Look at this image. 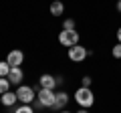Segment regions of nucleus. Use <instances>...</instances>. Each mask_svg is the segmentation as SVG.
<instances>
[{
	"mask_svg": "<svg viewBox=\"0 0 121 113\" xmlns=\"http://www.w3.org/2000/svg\"><path fill=\"white\" fill-rule=\"evenodd\" d=\"M75 101H77L83 109H89L91 105L95 103V95H93V91H91L89 87H81L75 93Z\"/></svg>",
	"mask_w": 121,
	"mask_h": 113,
	"instance_id": "obj_1",
	"label": "nucleus"
},
{
	"mask_svg": "<svg viewBox=\"0 0 121 113\" xmlns=\"http://www.w3.org/2000/svg\"><path fill=\"white\" fill-rule=\"evenodd\" d=\"M16 97H18V101H20L22 105H30L32 101L36 99V95H35V91H32V87H26V85H18Z\"/></svg>",
	"mask_w": 121,
	"mask_h": 113,
	"instance_id": "obj_2",
	"label": "nucleus"
},
{
	"mask_svg": "<svg viewBox=\"0 0 121 113\" xmlns=\"http://www.w3.org/2000/svg\"><path fill=\"white\" fill-rule=\"evenodd\" d=\"M79 32L77 30H63L59 35V43L63 44V47H67V48H71V47H75V44H79Z\"/></svg>",
	"mask_w": 121,
	"mask_h": 113,
	"instance_id": "obj_3",
	"label": "nucleus"
},
{
	"mask_svg": "<svg viewBox=\"0 0 121 113\" xmlns=\"http://www.w3.org/2000/svg\"><path fill=\"white\" fill-rule=\"evenodd\" d=\"M87 56H89V51L85 47H81V44H75V47L69 48V59L73 63H81V61H85Z\"/></svg>",
	"mask_w": 121,
	"mask_h": 113,
	"instance_id": "obj_4",
	"label": "nucleus"
},
{
	"mask_svg": "<svg viewBox=\"0 0 121 113\" xmlns=\"http://www.w3.org/2000/svg\"><path fill=\"white\" fill-rule=\"evenodd\" d=\"M55 97H56V93L52 91V89H40L39 95H36V99H39L44 107H52V105H55Z\"/></svg>",
	"mask_w": 121,
	"mask_h": 113,
	"instance_id": "obj_5",
	"label": "nucleus"
},
{
	"mask_svg": "<svg viewBox=\"0 0 121 113\" xmlns=\"http://www.w3.org/2000/svg\"><path fill=\"white\" fill-rule=\"evenodd\" d=\"M22 61H24V55H22V51H10L8 56H6V63H8L10 67H20Z\"/></svg>",
	"mask_w": 121,
	"mask_h": 113,
	"instance_id": "obj_6",
	"label": "nucleus"
},
{
	"mask_svg": "<svg viewBox=\"0 0 121 113\" xmlns=\"http://www.w3.org/2000/svg\"><path fill=\"white\" fill-rule=\"evenodd\" d=\"M22 77H24V73H22V69L20 67H12L10 69V73H8V81H10V85H20V81H22Z\"/></svg>",
	"mask_w": 121,
	"mask_h": 113,
	"instance_id": "obj_7",
	"label": "nucleus"
},
{
	"mask_svg": "<svg viewBox=\"0 0 121 113\" xmlns=\"http://www.w3.org/2000/svg\"><path fill=\"white\" fill-rule=\"evenodd\" d=\"M69 103V95H67L65 91H60V93H56V97H55V105H52V109H56V111H63V107Z\"/></svg>",
	"mask_w": 121,
	"mask_h": 113,
	"instance_id": "obj_8",
	"label": "nucleus"
},
{
	"mask_svg": "<svg viewBox=\"0 0 121 113\" xmlns=\"http://www.w3.org/2000/svg\"><path fill=\"white\" fill-rule=\"evenodd\" d=\"M39 83H40V89H55V85H56V79L52 77V75H40V79H39Z\"/></svg>",
	"mask_w": 121,
	"mask_h": 113,
	"instance_id": "obj_9",
	"label": "nucleus"
},
{
	"mask_svg": "<svg viewBox=\"0 0 121 113\" xmlns=\"http://www.w3.org/2000/svg\"><path fill=\"white\" fill-rule=\"evenodd\" d=\"M2 105H6V107H12L14 103H16L18 101V97H16V93H12V91H8V93H4V95H2Z\"/></svg>",
	"mask_w": 121,
	"mask_h": 113,
	"instance_id": "obj_10",
	"label": "nucleus"
},
{
	"mask_svg": "<svg viewBox=\"0 0 121 113\" xmlns=\"http://www.w3.org/2000/svg\"><path fill=\"white\" fill-rule=\"evenodd\" d=\"M63 10H65V6H63V2H60V0H55V2L51 4V14H52V16H60V14H63Z\"/></svg>",
	"mask_w": 121,
	"mask_h": 113,
	"instance_id": "obj_11",
	"label": "nucleus"
},
{
	"mask_svg": "<svg viewBox=\"0 0 121 113\" xmlns=\"http://www.w3.org/2000/svg\"><path fill=\"white\" fill-rule=\"evenodd\" d=\"M8 91H10V81L6 77H0V95H4Z\"/></svg>",
	"mask_w": 121,
	"mask_h": 113,
	"instance_id": "obj_12",
	"label": "nucleus"
},
{
	"mask_svg": "<svg viewBox=\"0 0 121 113\" xmlns=\"http://www.w3.org/2000/svg\"><path fill=\"white\" fill-rule=\"evenodd\" d=\"M10 69H12V67H10L8 63H4V61H0V77H8Z\"/></svg>",
	"mask_w": 121,
	"mask_h": 113,
	"instance_id": "obj_13",
	"label": "nucleus"
},
{
	"mask_svg": "<svg viewBox=\"0 0 121 113\" xmlns=\"http://www.w3.org/2000/svg\"><path fill=\"white\" fill-rule=\"evenodd\" d=\"M14 113H35V109L30 107V105H20V107L14 109Z\"/></svg>",
	"mask_w": 121,
	"mask_h": 113,
	"instance_id": "obj_14",
	"label": "nucleus"
},
{
	"mask_svg": "<svg viewBox=\"0 0 121 113\" xmlns=\"http://www.w3.org/2000/svg\"><path fill=\"white\" fill-rule=\"evenodd\" d=\"M63 30H75V20L73 18H67V20L63 22Z\"/></svg>",
	"mask_w": 121,
	"mask_h": 113,
	"instance_id": "obj_15",
	"label": "nucleus"
},
{
	"mask_svg": "<svg viewBox=\"0 0 121 113\" xmlns=\"http://www.w3.org/2000/svg\"><path fill=\"white\" fill-rule=\"evenodd\" d=\"M113 56H115V59H121V43H117L115 47H113Z\"/></svg>",
	"mask_w": 121,
	"mask_h": 113,
	"instance_id": "obj_16",
	"label": "nucleus"
},
{
	"mask_svg": "<svg viewBox=\"0 0 121 113\" xmlns=\"http://www.w3.org/2000/svg\"><path fill=\"white\" fill-rule=\"evenodd\" d=\"M91 85V77H83V87H89Z\"/></svg>",
	"mask_w": 121,
	"mask_h": 113,
	"instance_id": "obj_17",
	"label": "nucleus"
},
{
	"mask_svg": "<svg viewBox=\"0 0 121 113\" xmlns=\"http://www.w3.org/2000/svg\"><path fill=\"white\" fill-rule=\"evenodd\" d=\"M117 40L121 43V28H117Z\"/></svg>",
	"mask_w": 121,
	"mask_h": 113,
	"instance_id": "obj_18",
	"label": "nucleus"
},
{
	"mask_svg": "<svg viewBox=\"0 0 121 113\" xmlns=\"http://www.w3.org/2000/svg\"><path fill=\"white\" fill-rule=\"evenodd\" d=\"M117 10L121 12V0H117Z\"/></svg>",
	"mask_w": 121,
	"mask_h": 113,
	"instance_id": "obj_19",
	"label": "nucleus"
},
{
	"mask_svg": "<svg viewBox=\"0 0 121 113\" xmlns=\"http://www.w3.org/2000/svg\"><path fill=\"white\" fill-rule=\"evenodd\" d=\"M77 113H89V111H87V109H83V107H81V109H79Z\"/></svg>",
	"mask_w": 121,
	"mask_h": 113,
	"instance_id": "obj_20",
	"label": "nucleus"
},
{
	"mask_svg": "<svg viewBox=\"0 0 121 113\" xmlns=\"http://www.w3.org/2000/svg\"><path fill=\"white\" fill-rule=\"evenodd\" d=\"M59 113H71V111H65V109H63V111H59Z\"/></svg>",
	"mask_w": 121,
	"mask_h": 113,
	"instance_id": "obj_21",
	"label": "nucleus"
}]
</instances>
